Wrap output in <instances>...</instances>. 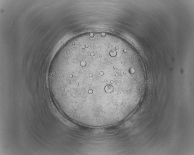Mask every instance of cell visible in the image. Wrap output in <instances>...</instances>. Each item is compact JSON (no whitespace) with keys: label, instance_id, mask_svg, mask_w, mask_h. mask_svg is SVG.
<instances>
[{"label":"cell","instance_id":"obj_1","mask_svg":"<svg viewBox=\"0 0 194 155\" xmlns=\"http://www.w3.org/2000/svg\"><path fill=\"white\" fill-rule=\"evenodd\" d=\"M125 61L107 51L82 52L56 63L53 83L62 106L95 118L126 104L131 77Z\"/></svg>","mask_w":194,"mask_h":155}]
</instances>
